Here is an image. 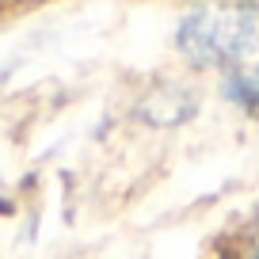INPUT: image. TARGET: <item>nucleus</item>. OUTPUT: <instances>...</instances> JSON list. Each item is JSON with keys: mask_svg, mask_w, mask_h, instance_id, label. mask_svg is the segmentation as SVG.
<instances>
[{"mask_svg": "<svg viewBox=\"0 0 259 259\" xmlns=\"http://www.w3.org/2000/svg\"><path fill=\"white\" fill-rule=\"evenodd\" d=\"M251 259H259V233H255V248H251Z\"/></svg>", "mask_w": 259, "mask_h": 259, "instance_id": "obj_3", "label": "nucleus"}, {"mask_svg": "<svg viewBox=\"0 0 259 259\" xmlns=\"http://www.w3.org/2000/svg\"><path fill=\"white\" fill-rule=\"evenodd\" d=\"M259 38V23L248 8H202L183 19L179 46L198 65H225L244 57Z\"/></svg>", "mask_w": 259, "mask_h": 259, "instance_id": "obj_1", "label": "nucleus"}, {"mask_svg": "<svg viewBox=\"0 0 259 259\" xmlns=\"http://www.w3.org/2000/svg\"><path fill=\"white\" fill-rule=\"evenodd\" d=\"M229 99H233L236 107H244V111L251 114V118H259V65L255 69H244V73H233L225 84Z\"/></svg>", "mask_w": 259, "mask_h": 259, "instance_id": "obj_2", "label": "nucleus"}]
</instances>
